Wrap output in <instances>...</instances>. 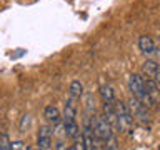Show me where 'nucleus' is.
<instances>
[{"mask_svg":"<svg viewBox=\"0 0 160 150\" xmlns=\"http://www.w3.org/2000/svg\"><path fill=\"white\" fill-rule=\"evenodd\" d=\"M52 137H53V130L48 125H43L38 130L37 135V145L38 148H50L52 147Z\"/></svg>","mask_w":160,"mask_h":150,"instance_id":"nucleus-6","label":"nucleus"},{"mask_svg":"<svg viewBox=\"0 0 160 150\" xmlns=\"http://www.w3.org/2000/svg\"><path fill=\"white\" fill-rule=\"evenodd\" d=\"M93 128H95V133H97L100 142L107 143L108 140L113 138V128L103 115H95L93 117Z\"/></svg>","mask_w":160,"mask_h":150,"instance_id":"nucleus-2","label":"nucleus"},{"mask_svg":"<svg viewBox=\"0 0 160 150\" xmlns=\"http://www.w3.org/2000/svg\"><path fill=\"white\" fill-rule=\"evenodd\" d=\"M153 78L160 83V67H158V70H157V73H155V77H153Z\"/></svg>","mask_w":160,"mask_h":150,"instance_id":"nucleus-16","label":"nucleus"},{"mask_svg":"<svg viewBox=\"0 0 160 150\" xmlns=\"http://www.w3.org/2000/svg\"><path fill=\"white\" fill-rule=\"evenodd\" d=\"M113 103H115V110H117L120 125H122V130H128L133 123V115L130 112L128 105L123 102H113Z\"/></svg>","mask_w":160,"mask_h":150,"instance_id":"nucleus-4","label":"nucleus"},{"mask_svg":"<svg viewBox=\"0 0 160 150\" xmlns=\"http://www.w3.org/2000/svg\"><path fill=\"white\" fill-rule=\"evenodd\" d=\"M43 117L47 118L48 123H52V125H58L60 122H62V115H60L58 108L53 107V105H48V107H45V110H43Z\"/></svg>","mask_w":160,"mask_h":150,"instance_id":"nucleus-9","label":"nucleus"},{"mask_svg":"<svg viewBox=\"0 0 160 150\" xmlns=\"http://www.w3.org/2000/svg\"><path fill=\"white\" fill-rule=\"evenodd\" d=\"M128 108H130V112H132L133 118L140 120V122H147V120H148L147 107H145V105L140 102L138 98H135L133 95H132V97H130V100H128Z\"/></svg>","mask_w":160,"mask_h":150,"instance_id":"nucleus-5","label":"nucleus"},{"mask_svg":"<svg viewBox=\"0 0 160 150\" xmlns=\"http://www.w3.org/2000/svg\"><path fill=\"white\" fill-rule=\"evenodd\" d=\"M155 55H157V60L160 62V42H158V45H155Z\"/></svg>","mask_w":160,"mask_h":150,"instance_id":"nucleus-15","label":"nucleus"},{"mask_svg":"<svg viewBox=\"0 0 160 150\" xmlns=\"http://www.w3.org/2000/svg\"><path fill=\"white\" fill-rule=\"evenodd\" d=\"M63 133L72 140H78L80 128H78L77 120H63Z\"/></svg>","mask_w":160,"mask_h":150,"instance_id":"nucleus-8","label":"nucleus"},{"mask_svg":"<svg viewBox=\"0 0 160 150\" xmlns=\"http://www.w3.org/2000/svg\"><path fill=\"white\" fill-rule=\"evenodd\" d=\"M100 97H102V102H115V93L113 88L110 85H103L100 88Z\"/></svg>","mask_w":160,"mask_h":150,"instance_id":"nucleus-12","label":"nucleus"},{"mask_svg":"<svg viewBox=\"0 0 160 150\" xmlns=\"http://www.w3.org/2000/svg\"><path fill=\"white\" fill-rule=\"evenodd\" d=\"M127 85H128L130 93H132L135 98H138L140 102H143V98H145V78L142 75H138V73L128 75Z\"/></svg>","mask_w":160,"mask_h":150,"instance_id":"nucleus-3","label":"nucleus"},{"mask_svg":"<svg viewBox=\"0 0 160 150\" xmlns=\"http://www.w3.org/2000/svg\"><path fill=\"white\" fill-rule=\"evenodd\" d=\"M15 148H28V147L23 142H12V150H15Z\"/></svg>","mask_w":160,"mask_h":150,"instance_id":"nucleus-14","label":"nucleus"},{"mask_svg":"<svg viewBox=\"0 0 160 150\" xmlns=\"http://www.w3.org/2000/svg\"><path fill=\"white\" fill-rule=\"evenodd\" d=\"M158 62H155V60H145V63L142 65V73L145 75L147 78H153L155 73H157L158 70Z\"/></svg>","mask_w":160,"mask_h":150,"instance_id":"nucleus-10","label":"nucleus"},{"mask_svg":"<svg viewBox=\"0 0 160 150\" xmlns=\"http://www.w3.org/2000/svg\"><path fill=\"white\" fill-rule=\"evenodd\" d=\"M83 95V85L82 82H78V80H73L72 83H70V97L75 98V100H80Z\"/></svg>","mask_w":160,"mask_h":150,"instance_id":"nucleus-11","label":"nucleus"},{"mask_svg":"<svg viewBox=\"0 0 160 150\" xmlns=\"http://www.w3.org/2000/svg\"><path fill=\"white\" fill-rule=\"evenodd\" d=\"M82 142L85 145V148H98V143L100 140L95 133V128H93V117H87L83 118V125H82Z\"/></svg>","mask_w":160,"mask_h":150,"instance_id":"nucleus-1","label":"nucleus"},{"mask_svg":"<svg viewBox=\"0 0 160 150\" xmlns=\"http://www.w3.org/2000/svg\"><path fill=\"white\" fill-rule=\"evenodd\" d=\"M0 148L7 150V148H12V142H10V138L7 137V135H0Z\"/></svg>","mask_w":160,"mask_h":150,"instance_id":"nucleus-13","label":"nucleus"},{"mask_svg":"<svg viewBox=\"0 0 160 150\" xmlns=\"http://www.w3.org/2000/svg\"><path fill=\"white\" fill-rule=\"evenodd\" d=\"M138 48L140 52H142L143 55H147V57H150V55L155 53V42L152 37H148V35H142V37L138 38Z\"/></svg>","mask_w":160,"mask_h":150,"instance_id":"nucleus-7","label":"nucleus"}]
</instances>
